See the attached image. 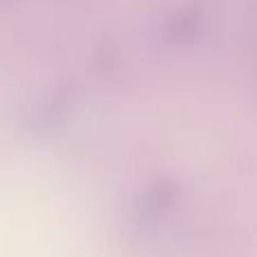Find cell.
I'll return each mask as SVG.
<instances>
[{
  "label": "cell",
  "mask_w": 257,
  "mask_h": 257,
  "mask_svg": "<svg viewBox=\"0 0 257 257\" xmlns=\"http://www.w3.org/2000/svg\"><path fill=\"white\" fill-rule=\"evenodd\" d=\"M174 199H176V187L172 183H158V185L149 187V192L138 203V219L145 223L156 221L174 203Z\"/></svg>",
  "instance_id": "cell-1"
}]
</instances>
